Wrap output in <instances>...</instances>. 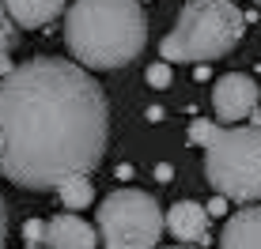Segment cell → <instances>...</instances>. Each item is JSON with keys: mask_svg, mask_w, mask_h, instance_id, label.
Masks as SVG:
<instances>
[{"mask_svg": "<svg viewBox=\"0 0 261 249\" xmlns=\"http://www.w3.org/2000/svg\"><path fill=\"white\" fill-rule=\"evenodd\" d=\"M110 136V106L84 65L34 57L0 76V174L49 193L65 177H91Z\"/></svg>", "mask_w": 261, "mask_h": 249, "instance_id": "6da1fadb", "label": "cell"}, {"mask_svg": "<svg viewBox=\"0 0 261 249\" xmlns=\"http://www.w3.org/2000/svg\"><path fill=\"white\" fill-rule=\"evenodd\" d=\"M65 46L87 72H118L148 46L140 0H72L65 8Z\"/></svg>", "mask_w": 261, "mask_h": 249, "instance_id": "7a4b0ae2", "label": "cell"}, {"mask_svg": "<svg viewBox=\"0 0 261 249\" xmlns=\"http://www.w3.org/2000/svg\"><path fill=\"white\" fill-rule=\"evenodd\" d=\"M190 140L204 147V177L220 197L250 204L261 193V129L250 124L193 121Z\"/></svg>", "mask_w": 261, "mask_h": 249, "instance_id": "3957f363", "label": "cell"}, {"mask_svg": "<svg viewBox=\"0 0 261 249\" xmlns=\"http://www.w3.org/2000/svg\"><path fill=\"white\" fill-rule=\"evenodd\" d=\"M246 38V12L235 0H190L178 12L174 26L159 42L167 65H208L227 57Z\"/></svg>", "mask_w": 261, "mask_h": 249, "instance_id": "277c9868", "label": "cell"}, {"mask_svg": "<svg viewBox=\"0 0 261 249\" xmlns=\"http://www.w3.org/2000/svg\"><path fill=\"white\" fill-rule=\"evenodd\" d=\"M95 234L110 249H151L163 238V208L144 189H114L95 211Z\"/></svg>", "mask_w": 261, "mask_h": 249, "instance_id": "5b68a950", "label": "cell"}, {"mask_svg": "<svg viewBox=\"0 0 261 249\" xmlns=\"http://www.w3.org/2000/svg\"><path fill=\"white\" fill-rule=\"evenodd\" d=\"M212 110H216V121H246V117H254V110H257L254 76H246V72L220 76L216 87H212Z\"/></svg>", "mask_w": 261, "mask_h": 249, "instance_id": "8992f818", "label": "cell"}, {"mask_svg": "<svg viewBox=\"0 0 261 249\" xmlns=\"http://www.w3.org/2000/svg\"><path fill=\"white\" fill-rule=\"evenodd\" d=\"M42 245L46 249H91V245H98V234L91 223H84L76 211L65 208L49 223H42Z\"/></svg>", "mask_w": 261, "mask_h": 249, "instance_id": "52a82bcc", "label": "cell"}, {"mask_svg": "<svg viewBox=\"0 0 261 249\" xmlns=\"http://www.w3.org/2000/svg\"><path fill=\"white\" fill-rule=\"evenodd\" d=\"M208 208L197 200H178L174 208L167 211L163 227L170 230V234L178 238V242L186 245H208Z\"/></svg>", "mask_w": 261, "mask_h": 249, "instance_id": "ba28073f", "label": "cell"}, {"mask_svg": "<svg viewBox=\"0 0 261 249\" xmlns=\"http://www.w3.org/2000/svg\"><path fill=\"white\" fill-rule=\"evenodd\" d=\"M220 245L223 249H257L261 245V215H257V204H242L235 215L223 223L220 230Z\"/></svg>", "mask_w": 261, "mask_h": 249, "instance_id": "9c48e42d", "label": "cell"}, {"mask_svg": "<svg viewBox=\"0 0 261 249\" xmlns=\"http://www.w3.org/2000/svg\"><path fill=\"white\" fill-rule=\"evenodd\" d=\"M65 4L68 0H4L8 15H12V23L19 30H42V26H49L65 12Z\"/></svg>", "mask_w": 261, "mask_h": 249, "instance_id": "30bf717a", "label": "cell"}, {"mask_svg": "<svg viewBox=\"0 0 261 249\" xmlns=\"http://www.w3.org/2000/svg\"><path fill=\"white\" fill-rule=\"evenodd\" d=\"M57 197L68 211H84L87 204L95 200V185L87 181V174H76V177H65V181L57 185Z\"/></svg>", "mask_w": 261, "mask_h": 249, "instance_id": "8fae6325", "label": "cell"}, {"mask_svg": "<svg viewBox=\"0 0 261 249\" xmlns=\"http://www.w3.org/2000/svg\"><path fill=\"white\" fill-rule=\"evenodd\" d=\"M15 42H19V26L12 23L4 0H0V76L12 68V49H15Z\"/></svg>", "mask_w": 261, "mask_h": 249, "instance_id": "7c38bea8", "label": "cell"}, {"mask_svg": "<svg viewBox=\"0 0 261 249\" xmlns=\"http://www.w3.org/2000/svg\"><path fill=\"white\" fill-rule=\"evenodd\" d=\"M167 79H170V68L167 65H151L148 68V83L151 87H167Z\"/></svg>", "mask_w": 261, "mask_h": 249, "instance_id": "4fadbf2b", "label": "cell"}, {"mask_svg": "<svg viewBox=\"0 0 261 249\" xmlns=\"http://www.w3.org/2000/svg\"><path fill=\"white\" fill-rule=\"evenodd\" d=\"M23 238H27V245H42V223L38 219H31V223L23 227Z\"/></svg>", "mask_w": 261, "mask_h": 249, "instance_id": "5bb4252c", "label": "cell"}, {"mask_svg": "<svg viewBox=\"0 0 261 249\" xmlns=\"http://www.w3.org/2000/svg\"><path fill=\"white\" fill-rule=\"evenodd\" d=\"M8 238V204H4V193H0V245Z\"/></svg>", "mask_w": 261, "mask_h": 249, "instance_id": "9a60e30c", "label": "cell"}, {"mask_svg": "<svg viewBox=\"0 0 261 249\" xmlns=\"http://www.w3.org/2000/svg\"><path fill=\"white\" fill-rule=\"evenodd\" d=\"M204 208H208V215H216V219H220L223 211H227V197H216L212 204H204Z\"/></svg>", "mask_w": 261, "mask_h": 249, "instance_id": "2e32d148", "label": "cell"}]
</instances>
